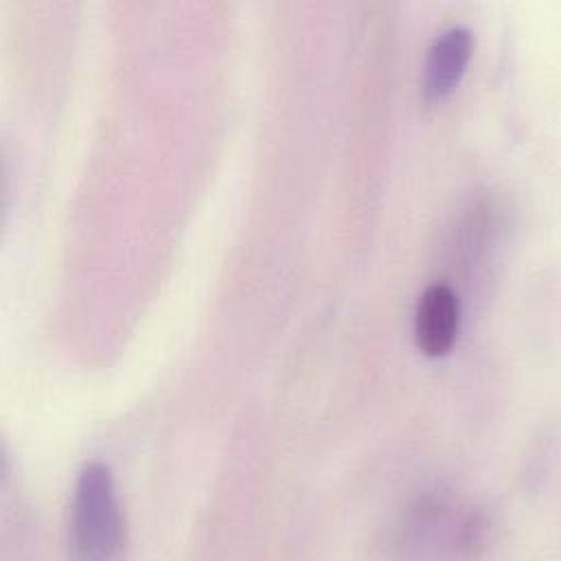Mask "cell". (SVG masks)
<instances>
[{
	"mask_svg": "<svg viewBox=\"0 0 561 561\" xmlns=\"http://www.w3.org/2000/svg\"><path fill=\"white\" fill-rule=\"evenodd\" d=\"M125 539L112 471L103 462H88L75 484L72 543L81 559H110Z\"/></svg>",
	"mask_w": 561,
	"mask_h": 561,
	"instance_id": "6da1fadb",
	"label": "cell"
},
{
	"mask_svg": "<svg viewBox=\"0 0 561 561\" xmlns=\"http://www.w3.org/2000/svg\"><path fill=\"white\" fill-rule=\"evenodd\" d=\"M460 327V302L454 289L445 283H432L423 289L414 311V340L416 346L438 357L449 353Z\"/></svg>",
	"mask_w": 561,
	"mask_h": 561,
	"instance_id": "7a4b0ae2",
	"label": "cell"
},
{
	"mask_svg": "<svg viewBox=\"0 0 561 561\" xmlns=\"http://www.w3.org/2000/svg\"><path fill=\"white\" fill-rule=\"evenodd\" d=\"M471 33L465 26H449L427 48L423 90L427 99L447 96L460 81L471 57Z\"/></svg>",
	"mask_w": 561,
	"mask_h": 561,
	"instance_id": "3957f363",
	"label": "cell"
}]
</instances>
